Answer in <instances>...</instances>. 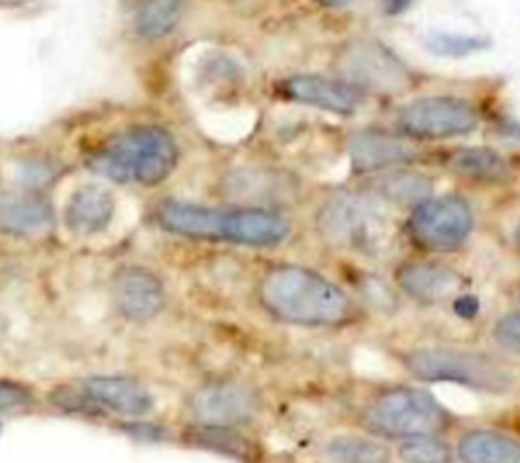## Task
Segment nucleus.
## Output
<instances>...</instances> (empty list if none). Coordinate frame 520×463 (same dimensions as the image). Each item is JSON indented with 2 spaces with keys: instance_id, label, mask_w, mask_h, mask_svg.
I'll list each match as a JSON object with an SVG mask.
<instances>
[{
  "instance_id": "nucleus-1",
  "label": "nucleus",
  "mask_w": 520,
  "mask_h": 463,
  "mask_svg": "<svg viewBox=\"0 0 520 463\" xmlns=\"http://www.w3.org/2000/svg\"><path fill=\"white\" fill-rule=\"evenodd\" d=\"M254 301L275 323L297 329H346L364 319V307L342 285L297 262L260 271Z\"/></svg>"
},
{
  "instance_id": "nucleus-2",
  "label": "nucleus",
  "mask_w": 520,
  "mask_h": 463,
  "mask_svg": "<svg viewBox=\"0 0 520 463\" xmlns=\"http://www.w3.org/2000/svg\"><path fill=\"white\" fill-rule=\"evenodd\" d=\"M157 224L179 238L269 250L287 244L293 220L279 210L230 206L216 208L185 200H163L155 210Z\"/></svg>"
},
{
  "instance_id": "nucleus-3",
  "label": "nucleus",
  "mask_w": 520,
  "mask_h": 463,
  "mask_svg": "<svg viewBox=\"0 0 520 463\" xmlns=\"http://www.w3.org/2000/svg\"><path fill=\"white\" fill-rule=\"evenodd\" d=\"M354 425L382 441L419 435H445L462 425L437 394L419 382H382L372 386L354 409Z\"/></svg>"
},
{
  "instance_id": "nucleus-4",
  "label": "nucleus",
  "mask_w": 520,
  "mask_h": 463,
  "mask_svg": "<svg viewBox=\"0 0 520 463\" xmlns=\"http://www.w3.org/2000/svg\"><path fill=\"white\" fill-rule=\"evenodd\" d=\"M395 360L409 380L425 386L447 384L488 396H508L520 388L518 370L498 352L453 344H415L395 350Z\"/></svg>"
},
{
  "instance_id": "nucleus-5",
  "label": "nucleus",
  "mask_w": 520,
  "mask_h": 463,
  "mask_svg": "<svg viewBox=\"0 0 520 463\" xmlns=\"http://www.w3.org/2000/svg\"><path fill=\"white\" fill-rule=\"evenodd\" d=\"M317 236L336 250L380 256L395 240V222L380 197L372 191H338L315 212Z\"/></svg>"
},
{
  "instance_id": "nucleus-6",
  "label": "nucleus",
  "mask_w": 520,
  "mask_h": 463,
  "mask_svg": "<svg viewBox=\"0 0 520 463\" xmlns=\"http://www.w3.org/2000/svg\"><path fill=\"white\" fill-rule=\"evenodd\" d=\"M88 165L94 173L116 183L157 187L175 173L179 145L167 128L141 124L106 141L90 155Z\"/></svg>"
},
{
  "instance_id": "nucleus-7",
  "label": "nucleus",
  "mask_w": 520,
  "mask_h": 463,
  "mask_svg": "<svg viewBox=\"0 0 520 463\" xmlns=\"http://www.w3.org/2000/svg\"><path fill=\"white\" fill-rule=\"evenodd\" d=\"M49 401L65 413L126 421H141L155 411L153 392L141 380L124 374H94L59 384L49 392Z\"/></svg>"
},
{
  "instance_id": "nucleus-8",
  "label": "nucleus",
  "mask_w": 520,
  "mask_h": 463,
  "mask_svg": "<svg viewBox=\"0 0 520 463\" xmlns=\"http://www.w3.org/2000/svg\"><path fill=\"white\" fill-rule=\"evenodd\" d=\"M185 409L193 425L252 427L265 417L267 399L258 384L222 376L195 386L187 396Z\"/></svg>"
},
{
  "instance_id": "nucleus-9",
  "label": "nucleus",
  "mask_w": 520,
  "mask_h": 463,
  "mask_svg": "<svg viewBox=\"0 0 520 463\" xmlns=\"http://www.w3.org/2000/svg\"><path fill=\"white\" fill-rule=\"evenodd\" d=\"M476 228V214L464 195H431L409 210L405 234L425 254H451L468 244Z\"/></svg>"
},
{
  "instance_id": "nucleus-10",
  "label": "nucleus",
  "mask_w": 520,
  "mask_h": 463,
  "mask_svg": "<svg viewBox=\"0 0 520 463\" xmlns=\"http://www.w3.org/2000/svg\"><path fill=\"white\" fill-rule=\"evenodd\" d=\"M338 78L364 96H399L415 86L407 63L380 41L352 39L336 53Z\"/></svg>"
},
{
  "instance_id": "nucleus-11",
  "label": "nucleus",
  "mask_w": 520,
  "mask_h": 463,
  "mask_svg": "<svg viewBox=\"0 0 520 463\" xmlns=\"http://www.w3.org/2000/svg\"><path fill=\"white\" fill-rule=\"evenodd\" d=\"M480 124L478 108L458 96H423L399 110L397 126L409 141L460 139Z\"/></svg>"
},
{
  "instance_id": "nucleus-12",
  "label": "nucleus",
  "mask_w": 520,
  "mask_h": 463,
  "mask_svg": "<svg viewBox=\"0 0 520 463\" xmlns=\"http://www.w3.org/2000/svg\"><path fill=\"white\" fill-rule=\"evenodd\" d=\"M401 295L423 307H441L468 293V279L462 271L435 258L401 260L393 273Z\"/></svg>"
},
{
  "instance_id": "nucleus-13",
  "label": "nucleus",
  "mask_w": 520,
  "mask_h": 463,
  "mask_svg": "<svg viewBox=\"0 0 520 463\" xmlns=\"http://www.w3.org/2000/svg\"><path fill=\"white\" fill-rule=\"evenodd\" d=\"M224 189L234 206L279 212H285L301 195V185L291 173L263 165L234 169L226 177Z\"/></svg>"
},
{
  "instance_id": "nucleus-14",
  "label": "nucleus",
  "mask_w": 520,
  "mask_h": 463,
  "mask_svg": "<svg viewBox=\"0 0 520 463\" xmlns=\"http://www.w3.org/2000/svg\"><path fill=\"white\" fill-rule=\"evenodd\" d=\"M112 303L120 317L133 323L157 319L167 305V289L147 267H122L112 279Z\"/></svg>"
},
{
  "instance_id": "nucleus-15",
  "label": "nucleus",
  "mask_w": 520,
  "mask_h": 463,
  "mask_svg": "<svg viewBox=\"0 0 520 463\" xmlns=\"http://www.w3.org/2000/svg\"><path fill=\"white\" fill-rule=\"evenodd\" d=\"M348 157L354 175H378L413 165L421 153L409 139L382 130H360L348 141Z\"/></svg>"
},
{
  "instance_id": "nucleus-16",
  "label": "nucleus",
  "mask_w": 520,
  "mask_h": 463,
  "mask_svg": "<svg viewBox=\"0 0 520 463\" xmlns=\"http://www.w3.org/2000/svg\"><path fill=\"white\" fill-rule=\"evenodd\" d=\"M55 224L51 202L29 187L0 185V236L41 238Z\"/></svg>"
},
{
  "instance_id": "nucleus-17",
  "label": "nucleus",
  "mask_w": 520,
  "mask_h": 463,
  "mask_svg": "<svg viewBox=\"0 0 520 463\" xmlns=\"http://www.w3.org/2000/svg\"><path fill=\"white\" fill-rule=\"evenodd\" d=\"M279 94L295 104L325 110L340 116H352L364 104V94L340 78L299 74L279 84Z\"/></svg>"
},
{
  "instance_id": "nucleus-18",
  "label": "nucleus",
  "mask_w": 520,
  "mask_h": 463,
  "mask_svg": "<svg viewBox=\"0 0 520 463\" xmlns=\"http://www.w3.org/2000/svg\"><path fill=\"white\" fill-rule=\"evenodd\" d=\"M116 216V197L102 183L78 185L63 206V224L78 238L100 236Z\"/></svg>"
},
{
  "instance_id": "nucleus-19",
  "label": "nucleus",
  "mask_w": 520,
  "mask_h": 463,
  "mask_svg": "<svg viewBox=\"0 0 520 463\" xmlns=\"http://www.w3.org/2000/svg\"><path fill=\"white\" fill-rule=\"evenodd\" d=\"M183 443L230 457L240 463H260L265 457L263 443H260L250 427H208L189 423L181 435Z\"/></svg>"
},
{
  "instance_id": "nucleus-20",
  "label": "nucleus",
  "mask_w": 520,
  "mask_h": 463,
  "mask_svg": "<svg viewBox=\"0 0 520 463\" xmlns=\"http://www.w3.org/2000/svg\"><path fill=\"white\" fill-rule=\"evenodd\" d=\"M460 463H520V437L496 427H468L453 441Z\"/></svg>"
},
{
  "instance_id": "nucleus-21",
  "label": "nucleus",
  "mask_w": 520,
  "mask_h": 463,
  "mask_svg": "<svg viewBox=\"0 0 520 463\" xmlns=\"http://www.w3.org/2000/svg\"><path fill=\"white\" fill-rule=\"evenodd\" d=\"M366 189L390 208L413 210L433 195V179L421 171L399 167L372 175Z\"/></svg>"
},
{
  "instance_id": "nucleus-22",
  "label": "nucleus",
  "mask_w": 520,
  "mask_h": 463,
  "mask_svg": "<svg viewBox=\"0 0 520 463\" xmlns=\"http://www.w3.org/2000/svg\"><path fill=\"white\" fill-rule=\"evenodd\" d=\"M319 451L330 463H390L393 459L386 441L364 431L334 433L319 445Z\"/></svg>"
},
{
  "instance_id": "nucleus-23",
  "label": "nucleus",
  "mask_w": 520,
  "mask_h": 463,
  "mask_svg": "<svg viewBox=\"0 0 520 463\" xmlns=\"http://www.w3.org/2000/svg\"><path fill=\"white\" fill-rule=\"evenodd\" d=\"M445 167L453 175L468 179L472 183L498 185L510 181L512 177L508 161L498 151L488 147H466L453 151L447 157Z\"/></svg>"
},
{
  "instance_id": "nucleus-24",
  "label": "nucleus",
  "mask_w": 520,
  "mask_h": 463,
  "mask_svg": "<svg viewBox=\"0 0 520 463\" xmlns=\"http://www.w3.org/2000/svg\"><path fill=\"white\" fill-rule=\"evenodd\" d=\"M187 11V0H139L133 17L135 33L145 41H159L177 31Z\"/></svg>"
},
{
  "instance_id": "nucleus-25",
  "label": "nucleus",
  "mask_w": 520,
  "mask_h": 463,
  "mask_svg": "<svg viewBox=\"0 0 520 463\" xmlns=\"http://www.w3.org/2000/svg\"><path fill=\"white\" fill-rule=\"evenodd\" d=\"M397 457L403 463H455L453 445L445 435H419L397 443Z\"/></svg>"
},
{
  "instance_id": "nucleus-26",
  "label": "nucleus",
  "mask_w": 520,
  "mask_h": 463,
  "mask_svg": "<svg viewBox=\"0 0 520 463\" xmlns=\"http://www.w3.org/2000/svg\"><path fill=\"white\" fill-rule=\"evenodd\" d=\"M490 344L504 358H520V309L506 311L490 327Z\"/></svg>"
},
{
  "instance_id": "nucleus-27",
  "label": "nucleus",
  "mask_w": 520,
  "mask_h": 463,
  "mask_svg": "<svg viewBox=\"0 0 520 463\" xmlns=\"http://www.w3.org/2000/svg\"><path fill=\"white\" fill-rule=\"evenodd\" d=\"M37 405V392L23 380L0 376V415Z\"/></svg>"
},
{
  "instance_id": "nucleus-28",
  "label": "nucleus",
  "mask_w": 520,
  "mask_h": 463,
  "mask_svg": "<svg viewBox=\"0 0 520 463\" xmlns=\"http://www.w3.org/2000/svg\"><path fill=\"white\" fill-rule=\"evenodd\" d=\"M478 45H480V41H478V39H462V37H458V39H451V37H439V41H437V47H435V49H439L441 53H455V55H464V53H468V51H474V49H478Z\"/></svg>"
},
{
  "instance_id": "nucleus-29",
  "label": "nucleus",
  "mask_w": 520,
  "mask_h": 463,
  "mask_svg": "<svg viewBox=\"0 0 520 463\" xmlns=\"http://www.w3.org/2000/svg\"><path fill=\"white\" fill-rule=\"evenodd\" d=\"M415 5V0H382V9L386 15L395 17V15H403L405 11H409Z\"/></svg>"
},
{
  "instance_id": "nucleus-30",
  "label": "nucleus",
  "mask_w": 520,
  "mask_h": 463,
  "mask_svg": "<svg viewBox=\"0 0 520 463\" xmlns=\"http://www.w3.org/2000/svg\"><path fill=\"white\" fill-rule=\"evenodd\" d=\"M9 332H11L9 319H7L5 315H0V348L5 346V342H7V338H9Z\"/></svg>"
},
{
  "instance_id": "nucleus-31",
  "label": "nucleus",
  "mask_w": 520,
  "mask_h": 463,
  "mask_svg": "<svg viewBox=\"0 0 520 463\" xmlns=\"http://www.w3.org/2000/svg\"><path fill=\"white\" fill-rule=\"evenodd\" d=\"M510 427L514 429V435H518V437H520V409H516V411L512 413V419H510Z\"/></svg>"
},
{
  "instance_id": "nucleus-32",
  "label": "nucleus",
  "mask_w": 520,
  "mask_h": 463,
  "mask_svg": "<svg viewBox=\"0 0 520 463\" xmlns=\"http://www.w3.org/2000/svg\"><path fill=\"white\" fill-rule=\"evenodd\" d=\"M319 3L325 7H344V5L352 3V0H319Z\"/></svg>"
},
{
  "instance_id": "nucleus-33",
  "label": "nucleus",
  "mask_w": 520,
  "mask_h": 463,
  "mask_svg": "<svg viewBox=\"0 0 520 463\" xmlns=\"http://www.w3.org/2000/svg\"><path fill=\"white\" fill-rule=\"evenodd\" d=\"M514 246H516V250L520 252V222H518V226H516V230H514Z\"/></svg>"
},
{
  "instance_id": "nucleus-34",
  "label": "nucleus",
  "mask_w": 520,
  "mask_h": 463,
  "mask_svg": "<svg viewBox=\"0 0 520 463\" xmlns=\"http://www.w3.org/2000/svg\"><path fill=\"white\" fill-rule=\"evenodd\" d=\"M518 303H520V285H518Z\"/></svg>"
}]
</instances>
